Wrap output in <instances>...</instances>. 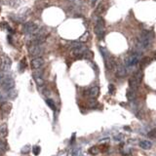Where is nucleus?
Listing matches in <instances>:
<instances>
[{
  "label": "nucleus",
  "mask_w": 156,
  "mask_h": 156,
  "mask_svg": "<svg viewBox=\"0 0 156 156\" xmlns=\"http://www.w3.org/2000/svg\"><path fill=\"white\" fill-rule=\"evenodd\" d=\"M8 2V4L10 5V6H13V7H15L17 5H19V2H18V0H6Z\"/></svg>",
  "instance_id": "b1692460"
},
{
  "label": "nucleus",
  "mask_w": 156,
  "mask_h": 156,
  "mask_svg": "<svg viewBox=\"0 0 156 156\" xmlns=\"http://www.w3.org/2000/svg\"><path fill=\"white\" fill-rule=\"evenodd\" d=\"M100 152V148H99V146H92L91 148L89 149V153L90 154H92V155H97V154H99V153Z\"/></svg>",
  "instance_id": "6ab92c4d"
},
{
  "label": "nucleus",
  "mask_w": 156,
  "mask_h": 156,
  "mask_svg": "<svg viewBox=\"0 0 156 156\" xmlns=\"http://www.w3.org/2000/svg\"><path fill=\"white\" fill-rule=\"evenodd\" d=\"M148 136H149V137H155V139H156V129H154V130H151V131H150V132L148 133Z\"/></svg>",
  "instance_id": "c756f323"
},
{
  "label": "nucleus",
  "mask_w": 156,
  "mask_h": 156,
  "mask_svg": "<svg viewBox=\"0 0 156 156\" xmlns=\"http://www.w3.org/2000/svg\"><path fill=\"white\" fill-rule=\"evenodd\" d=\"M135 98H136V91H135L134 89H129L128 91H127V99L128 100H134Z\"/></svg>",
  "instance_id": "a211bd4d"
},
{
  "label": "nucleus",
  "mask_w": 156,
  "mask_h": 156,
  "mask_svg": "<svg viewBox=\"0 0 156 156\" xmlns=\"http://www.w3.org/2000/svg\"><path fill=\"white\" fill-rule=\"evenodd\" d=\"M6 148H7V143L2 141V140H0V150H4Z\"/></svg>",
  "instance_id": "bb28decb"
},
{
  "label": "nucleus",
  "mask_w": 156,
  "mask_h": 156,
  "mask_svg": "<svg viewBox=\"0 0 156 156\" xmlns=\"http://www.w3.org/2000/svg\"><path fill=\"white\" fill-rule=\"evenodd\" d=\"M44 65V59L42 58H34L31 61V67L33 69H40L41 67Z\"/></svg>",
  "instance_id": "0eeeda50"
},
{
  "label": "nucleus",
  "mask_w": 156,
  "mask_h": 156,
  "mask_svg": "<svg viewBox=\"0 0 156 156\" xmlns=\"http://www.w3.org/2000/svg\"><path fill=\"white\" fill-rule=\"evenodd\" d=\"M39 29L36 23L34 22H26L23 26V32L26 34H35L37 32V30Z\"/></svg>",
  "instance_id": "39448f33"
},
{
  "label": "nucleus",
  "mask_w": 156,
  "mask_h": 156,
  "mask_svg": "<svg viewBox=\"0 0 156 156\" xmlns=\"http://www.w3.org/2000/svg\"><path fill=\"white\" fill-rule=\"evenodd\" d=\"M47 104H48V105L52 108V109H54V110L56 109V104H55V103H54L51 99H48V100H47Z\"/></svg>",
  "instance_id": "4be33fe9"
},
{
  "label": "nucleus",
  "mask_w": 156,
  "mask_h": 156,
  "mask_svg": "<svg viewBox=\"0 0 156 156\" xmlns=\"http://www.w3.org/2000/svg\"><path fill=\"white\" fill-rule=\"evenodd\" d=\"M108 91H109V93L110 94H113L114 92H115V87H114L113 84H110V85L108 86Z\"/></svg>",
  "instance_id": "c85d7f7f"
},
{
  "label": "nucleus",
  "mask_w": 156,
  "mask_h": 156,
  "mask_svg": "<svg viewBox=\"0 0 156 156\" xmlns=\"http://www.w3.org/2000/svg\"><path fill=\"white\" fill-rule=\"evenodd\" d=\"M95 31H96V34L98 35V37L100 38V39H103V37L104 36V21L100 17L97 21Z\"/></svg>",
  "instance_id": "7ed1b4c3"
},
{
  "label": "nucleus",
  "mask_w": 156,
  "mask_h": 156,
  "mask_svg": "<svg viewBox=\"0 0 156 156\" xmlns=\"http://www.w3.org/2000/svg\"><path fill=\"white\" fill-rule=\"evenodd\" d=\"M115 75L117 77H125L127 75V69L126 67L122 65V64H119L116 67V70H115Z\"/></svg>",
  "instance_id": "6e6552de"
},
{
  "label": "nucleus",
  "mask_w": 156,
  "mask_h": 156,
  "mask_svg": "<svg viewBox=\"0 0 156 156\" xmlns=\"http://www.w3.org/2000/svg\"><path fill=\"white\" fill-rule=\"evenodd\" d=\"M20 67H21V70H22V71L26 67V59H22V61H21V63H20Z\"/></svg>",
  "instance_id": "5701e85b"
},
{
  "label": "nucleus",
  "mask_w": 156,
  "mask_h": 156,
  "mask_svg": "<svg viewBox=\"0 0 156 156\" xmlns=\"http://www.w3.org/2000/svg\"><path fill=\"white\" fill-rule=\"evenodd\" d=\"M0 67H1V62H0Z\"/></svg>",
  "instance_id": "f704fd0d"
},
{
  "label": "nucleus",
  "mask_w": 156,
  "mask_h": 156,
  "mask_svg": "<svg viewBox=\"0 0 156 156\" xmlns=\"http://www.w3.org/2000/svg\"><path fill=\"white\" fill-rule=\"evenodd\" d=\"M141 51L137 50L136 52H133L130 56H128L125 59L126 67H134V65L137 64V63H140V61H141Z\"/></svg>",
  "instance_id": "f257e3e1"
},
{
  "label": "nucleus",
  "mask_w": 156,
  "mask_h": 156,
  "mask_svg": "<svg viewBox=\"0 0 156 156\" xmlns=\"http://www.w3.org/2000/svg\"><path fill=\"white\" fill-rule=\"evenodd\" d=\"M137 85H139V83H137V81L135 79L133 76L129 79V86H130V88L131 89H134V90H136L137 89Z\"/></svg>",
  "instance_id": "f3484780"
},
{
  "label": "nucleus",
  "mask_w": 156,
  "mask_h": 156,
  "mask_svg": "<svg viewBox=\"0 0 156 156\" xmlns=\"http://www.w3.org/2000/svg\"><path fill=\"white\" fill-rule=\"evenodd\" d=\"M8 135V128L6 125H2L0 127V139L3 140L4 137H6Z\"/></svg>",
  "instance_id": "4468645a"
},
{
  "label": "nucleus",
  "mask_w": 156,
  "mask_h": 156,
  "mask_svg": "<svg viewBox=\"0 0 156 156\" xmlns=\"http://www.w3.org/2000/svg\"><path fill=\"white\" fill-rule=\"evenodd\" d=\"M34 79H35V82H36V84H37L39 87L44 85V79L42 78V76L37 73H34Z\"/></svg>",
  "instance_id": "2eb2a0df"
},
{
  "label": "nucleus",
  "mask_w": 156,
  "mask_h": 156,
  "mask_svg": "<svg viewBox=\"0 0 156 156\" xmlns=\"http://www.w3.org/2000/svg\"><path fill=\"white\" fill-rule=\"evenodd\" d=\"M103 12H104V6L100 4V6L98 7V9H97V13H100H100H103Z\"/></svg>",
  "instance_id": "7c9ffc66"
},
{
  "label": "nucleus",
  "mask_w": 156,
  "mask_h": 156,
  "mask_svg": "<svg viewBox=\"0 0 156 156\" xmlns=\"http://www.w3.org/2000/svg\"><path fill=\"white\" fill-rule=\"evenodd\" d=\"M40 150L41 149L38 145H35V146H33V148H32V151H33V153L35 155H38V154L40 153Z\"/></svg>",
  "instance_id": "a878e982"
},
{
  "label": "nucleus",
  "mask_w": 156,
  "mask_h": 156,
  "mask_svg": "<svg viewBox=\"0 0 156 156\" xmlns=\"http://www.w3.org/2000/svg\"><path fill=\"white\" fill-rule=\"evenodd\" d=\"M48 33L47 31L42 28V29H38L37 32L34 34V39L32 40V45H41L43 44L46 39H47Z\"/></svg>",
  "instance_id": "f03ea898"
},
{
  "label": "nucleus",
  "mask_w": 156,
  "mask_h": 156,
  "mask_svg": "<svg viewBox=\"0 0 156 156\" xmlns=\"http://www.w3.org/2000/svg\"><path fill=\"white\" fill-rule=\"evenodd\" d=\"M79 152H80L79 149H74V150H71L69 153H67V156H78Z\"/></svg>",
  "instance_id": "412c9836"
},
{
  "label": "nucleus",
  "mask_w": 156,
  "mask_h": 156,
  "mask_svg": "<svg viewBox=\"0 0 156 156\" xmlns=\"http://www.w3.org/2000/svg\"><path fill=\"white\" fill-rule=\"evenodd\" d=\"M140 146H141L142 149H145V150H147V149H150L151 148V146H152V143L150 142L149 141H141L140 142Z\"/></svg>",
  "instance_id": "ddd939ff"
},
{
  "label": "nucleus",
  "mask_w": 156,
  "mask_h": 156,
  "mask_svg": "<svg viewBox=\"0 0 156 156\" xmlns=\"http://www.w3.org/2000/svg\"><path fill=\"white\" fill-rule=\"evenodd\" d=\"M1 67H2L3 71H8L10 69V67H11V59L7 58V57H5L3 62L1 63Z\"/></svg>",
  "instance_id": "9b49d317"
},
{
  "label": "nucleus",
  "mask_w": 156,
  "mask_h": 156,
  "mask_svg": "<svg viewBox=\"0 0 156 156\" xmlns=\"http://www.w3.org/2000/svg\"><path fill=\"white\" fill-rule=\"evenodd\" d=\"M16 96H17V92H16L15 90H10L9 91V97L11 98V99H15Z\"/></svg>",
  "instance_id": "cd10ccee"
},
{
  "label": "nucleus",
  "mask_w": 156,
  "mask_h": 156,
  "mask_svg": "<svg viewBox=\"0 0 156 156\" xmlns=\"http://www.w3.org/2000/svg\"><path fill=\"white\" fill-rule=\"evenodd\" d=\"M133 77L136 79L137 81V83L140 84L141 82V80H142V77H143V73H142V71L141 70H137L135 72V74L133 75Z\"/></svg>",
  "instance_id": "dca6fc26"
},
{
  "label": "nucleus",
  "mask_w": 156,
  "mask_h": 156,
  "mask_svg": "<svg viewBox=\"0 0 156 156\" xmlns=\"http://www.w3.org/2000/svg\"><path fill=\"white\" fill-rule=\"evenodd\" d=\"M150 62V59H148V58H146V59H142V65H146L147 63Z\"/></svg>",
  "instance_id": "2f4dec72"
},
{
  "label": "nucleus",
  "mask_w": 156,
  "mask_h": 156,
  "mask_svg": "<svg viewBox=\"0 0 156 156\" xmlns=\"http://www.w3.org/2000/svg\"><path fill=\"white\" fill-rule=\"evenodd\" d=\"M28 52H29V55L31 57L39 58L44 52V49L41 47V45H31L28 49Z\"/></svg>",
  "instance_id": "20e7f679"
},
{
  "label": "nucleus",
  "mask_w": 156,
  "mask_h": 156,
  "mask_svg": "<svg viewBox=\"0 0 156 156\" xmlns=\"http://www.w3.org/2000/svg\"><path fill=\"white\" fill-rule=\"evenodd\" d=\"M12 109V104L9 101H5L1 104V111L3 112L4 114H9Z\"/></svg>",
  "instance_id": "9d476101"
},
{
  "label": "nucleus",
  "mask_w": 156,
  "mask_h": 156,
  "mask_svg": "<svg viewBox=\"0 0 156 156\" xmlns=\"http://www.w3.org/2000/svg\"><path fill=\"white\" fill-rule=\"evenodd\" d=\"M83 57L85 58V59H92V57H93V53L89 51V50H86L85 53L83 54Z\"/></svg>",
  "instance_id": "aec40b11"
},
{
  "label": "nucleus",
  "mask_w": 156,
  "mask_h": 156,
  "mask_svg": "<svg viewBox=\"0 0 156 156\" xmlns=\"http://www.w3.org/2000/svg\"><path fill=\"white\" fill-rule=\"evenodd\" d=\"M98 0H92V4H93V5H95V4H96V2H97Z\"/></svg>",
  "instance_id": "72a5a7b5"
},
{
  "label": "nucleus",
  "mask_w": 156,
  "mask_h": 156,
  "mask_svg": "<svg viewBox=\"0 0 156 156\" xmlns=\"http://www.w3.org/2000/svg\"><path fill=\"white\" fill-rule=\"evenodd\" d=\"M1 86L4 90L10 91L15 87V81L10 77H5L3 80H1Z\"/></svg>",
  "instance_id": "423d86ee"
},
{
  "label": "nucleus",
  "mask_w": 156,
  "mask_h": 156,
  "mask_svg": "<svg viewBox=\"0 0 156 156\" xmlns=\"http://www.w3.org/2000/svg\"><path fill=\"white\" fill-rule=\"evenodd\" d=\"M105 67L107 68L108 70H112L115 67V61L111 58H107L105 59Z\"/></svg>",
  "instance_id": "f8f14e48"
},
{
  "label": "nucleus",
  "mask_w": 156,
  "mask_h": 156,
  "mask_svg": "<svg viewBox=\"0 0 156 156\" xmlns=\"http://www.w3.org/2000/svg\"><path fill=\"white\" fill-rule=\"evenodd\" d=\"M69 1L74 5H78V4L81 3V0H69Z\"/></svg>",
  "instance_id": "473e14b6"
},
{
  "label": "nucleus",
  "mask_w": 156,
  "mask_h": 156,
  "mask_svg": "<svg viewBox=\"0 0 156 156\" xmlns=\"http://www.w3.org/2000/svg\"><path fill=\"white\" fill-rule=\"evenodd\" d=\"M99 94H100V89H99V87H97V86L92 87V88L88 90V92H87V95H88L90 98H92V99L97 98L98 96H99Z\"/></svg>",
  "instance_id": "1a4fd4ad"
},
{
  "label": "nucleus",
  "mask_w": 156,
  "mask_h": 156,
  "mask_svg": "<svg viewBox=\"0 0 156 156\" xmlns=\"http://www.w3.org/2000/svg\"><path fill=\"white\" fill-rule=\"evenodd\" d=\"M99 148H100V152H105V151H106V150L108 149V145H99Z\"/></svg>",
  "instance_id": "393cba45"
}]
</instances>
